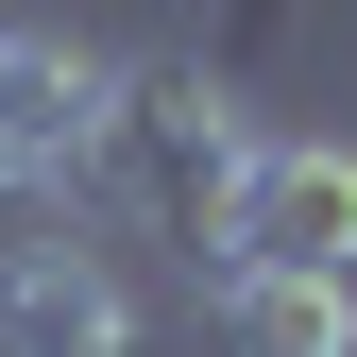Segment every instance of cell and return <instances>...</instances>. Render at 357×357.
<instances>
[{"label": "cell", "mask_w": 357, "mask_h": 357, "mask_svg": "<svg viewBox=\"0 0 357 357\" xmlns=\"http://www.w3.org/2000/svg\"><path fill=\"white\" fill-rule=\"evenodd\" d=\"M273 119L238 102L221 68H119V119H102V153H85V204H68V238H221V204H238V170Z\"/></svg>", "instance_id": "6da1fadb"}, {"label": "cell", "mask_w": 357, "mask_h": 357, "mask_svg": "<svg viewBox=\"0 0 357 357\" xmlns=\"http://www.w3.org/2000/svg\"><path fill=\"white\" fill-rule=\"evenodd\" d=\"M119 68L137 52H68V34L0 17V204L17 221H68L85 204V153H102V119H119Z\"/></svg>", "instance_id": "7a4b0ae2"}, {"label": "cell", "mask_w": 357, "mask_h": 357, "mask_svg": "<svg viewBox=\"0 0 357 357\" xmlns=\"http://www.w3.org/2000/svg\"><path fill=\"white\" fill-rule=\"evenodd\" d=\"M188 273H340L357 289V137H255L238 204Z\"/></svg>", "instance_id": "3957f363"}, {"label": "cell", "mask_w": 357, "mask_h": 357, "mask_svg": "<svg viewBox=\"0 0 357 357\" xmlns=\"http://www.w3.org/2000/svg\"><path fill=\"white\" fill-rule=\"evenodd\" d=\"M137 340H153V306L102 238H68V221L0 238V357H137Z\"/></svg>", "instance_id": "277c9868"}, {"label": "cell", "mask_w": 357, "mask_h": 357, "mask_svg": "<svg viewBox=\"0 0 357 357\" xmlns=\"http://www.w3.org/2000/svg\"><path fill=\"white\" fill-rule=\"evenodd\" d=\"M221 357H357V289L340 273H204Z\"/></svg>", "instance_id": "5b68a950"}]
</instances>
